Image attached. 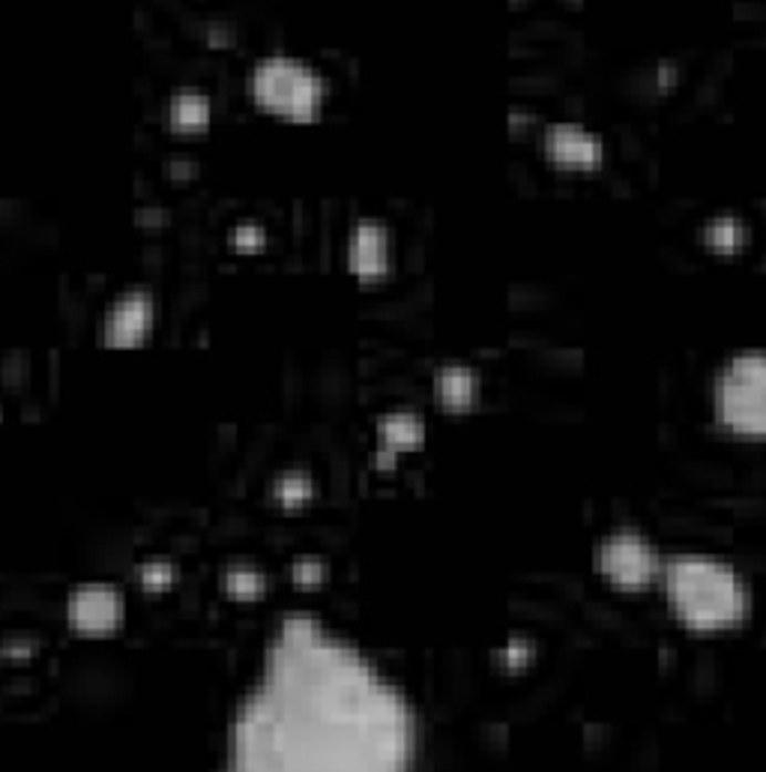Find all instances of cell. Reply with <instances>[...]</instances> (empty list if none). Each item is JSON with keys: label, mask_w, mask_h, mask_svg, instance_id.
Returning a JSON list of instances; mask_svg holds the SVG:
<instances>
[{"label": "cell", "mask_w": 766, "mask_h": 772, "mask_svg": "<svg viewBox=\"0 0 766 772\" xmlns=\"http://www.w3.org/2000/svg\"><path fill=\"white\" fill-rule=\"evenodd\" d=\"M314 480L309 471H300V467H291V471H282L276 480H272V501L279 503L282 509H306L314 497Z\"/></svg>", "instance_id": "5bb4252c"}, {"label": "cell", "mask_w": 766, "mask_h": 772, "mask_svg": "<svg viewBox=\"0 0 766 772\" xmlns=\"http://www.w3.org/2000/svg\"><path fill=\"white\" fill-rule=\"evenodd\" d=\"M659 590L676 626L697 638L739 632L755 614V587L748 575L716 554H671Z\"/></svg>", "instance_id": "7a4b0ae2"}, {"label": "cell", "mask_w": 766, "mask_h": 772, "mask_svg": "<svg viewBox=\"0 0 766 772\" xmlns=\"http://www.w3.org/2000/svg\"><path fill=\"white\" fill-rule=\"evenodd\" d=\"M219 772H425L423 712L351 632L291 608L234 698Z\"/></svg>", "instance_id": "6da1fadb"}, {"label": "cell", "mask_w": 766, "mask_h": 772, "mask_svg": "<svg viewBox=\"0 0 766 772\" xmlns=\"http://www.w3.org/2000/svg\"><path fill=\"white\" fill-rule=\"evenodd\" d=\"M228 240H231L234 251L252 255V251H261L267 246V231H263V225H258V222H240V225H234Z\"/></svg>", "instance_id": "e0dca14e"}, {"label": "cell", "mask_w": 766, "mask_h": 772, "mask_svg": "<svg viewBox=\"0 0 766 772\" xmlns=\"http://www.w3.org/2000/svg\"><path fill=\"white\" fill-rule=\"evenodd\" d=\"M701 240L713 251L731 255V251H739L748 243V225L734 219V216H718V219L706 222Z\"/></svg>", "instance_id": "9a60e30c"}, {"label": "cell", "mask_w": 766, "mask_h": 772, "mask_svg": "<svg viewBox=\"0 0 766 772\" xmlns=\"http://www.w3.org/2000/svg\"><path fill=\"white\" fill-rule=\"evenodd\" d=\"M323 563L321 560H297V581L306 587L323 584Z\"/></svg>", "instance_id": "ac0fdd59"}, {"label": "cell", "mask_w": 766, "mask_h": 772, "mask_svg": "<svg viewBox=\"0 0 766 772\" xmlns=\"http://www.w3.org/2000/svg\"><path fill=\"white\" fill-rule=\"evenodd\" d=\"M428 425L416 411L383 413L374 425V462L381 467H395L402 455L423 450Z\"/></svg>", "instance_id": "30bf717a"}, {"label": "cell", "mask_w": 766, "mask_h": 772, "mask_svg": "<svg viewBox=\"0 0 766 772\" xmlns=\"http://www.w3.org/2000/svg\"><path fill=\"white\" fill-rule=\"evenodd\" d=\"M344 264L353 279L372 281L386 279L395 267V240L390 225L381 219H360L344 243Z\"/></svg>", "instance_id": "ba28073f"}, {"label": "cell", "mask_w": 766, "mask_h": 772, "mask_svg": "<svg viewBox=\"0 0 766 772\" xmlns=\"http://www.w3.org/2000/svg\"><path fill=\"white\" fill-rule=\"evenodd\" d=\"M542 151L557 168L593 171L605 159V147L593 132L578 123H555L542 135Z\"/></svg>", "instance_id": "9c48e42d"}, {"label": "cell", "mask_w": 766, "mask_h": 772, "mask_svg": "<svg viewBox=\"0 0 766 772\" xmlns=\"http://www.w3.org/2000/svg\"><path fill=\"white\" fill-rule=\"evenodd\" d=\"M174 578H177V569H174L172 560H162V557H153V560H144L138 566V584L144 590L162 593L172 590Z\"/></svg>", "instance_id": "2e32d148"}, {"label": "cell", "mask_w": 766, "mask_h": 772, "mask_svg": "<svg viewBox=\"0 0 766 772\" xmlns=\"http://www.w3.org/2000/svg\"><path fill=\"white\" fill-rule=\"evenodd\" d=\"M716 425L736 441H766V353H736L716 374Z\"/></svg>", "instance_id": "277c9868"}, {"label": "cell", "mask_w": 766, "mask_h": 772, "mask_svg": "<svg viewBox=\"0 0 766 772\" xmlns=\"http://www.w3.org/2000/svg\"><path fill=\"white\" fill-rule=\"evenodd\" d=\"M267 575L258 563H246L237 560L231 566H225L222 575H219V590H222L225 599H231L237 605H249V603H261L267 596Z\"/></svg>", "instance_id": "4fadbf2b"}, {"label": "cell", "mask_w": 766, "mask_h": 772, "mask_svg": "<svg viewBox=\"0 0 766 772\" xmlns=\"http://www.w3.org/2000/svg\"><path fill=\"white\" fill-rule=\"evenodd\" d=\"M159 323V302L147 288L117 294L100 321V344L112 351H132L151 341Z\"/></svg>", "instance_id": "52a82bcc"}, {"label": "cell", "mask_w": 766, "mask_h": 772, "mask_svg": "<svg viewBox=\"0 0 766 772\" xmlns=\"http://www.w3.org/2000/svg\"><path fill=\"white\" fill-rule=\"evenodd\" d=\"M165 114L174 132H201L213 121V100L201 88H180L172 93Z\"/></svg>", "instance_id": "7c38bea8"}, {"label": "cell", "mask_w": 766, "mask_h": 772, "mask_svg": "<svg viewBox=\"0 0 766 772\" xmlns=\"http://www.w3.org/2000/svg\"><path fill=\"white\" fill-rule=\"evenodd\" d=\"M246 84L258 109L291 123L314 121L330 100V81L323 79L321 70L288 51L258 58Z\"/></svg>", "instance_id": "3957f363"}, {"label": "cell", "mask_w": 766, "mask_h": 772, "mask_svg": "<svg viewBox=\"0 0 766 772\" xmlns=\"http://www.w3.org/2000/svg\"><path fill=\"white\" fill-rule=\"evenodd\" d=\"M434 404L446 413H470L483 399V381L470 366L449 362L434 371L432 378Z\"/></svg>", "instance_id": "8fae6325"}, {"label": "cell", "mask_w": 766, "mask_h": 772, "mask_svg": "<svg viewBox=\"0 0 766 772\" xmlns=\"http://www.w3.org/2000/svg\"><path fill=\"white\" fill-rule=\"evenodd\" d=\"M63 622L72 635L102 641L112 638L126 622V593L112 581H84L66 593Z\"/></svg>", "instance_id": "8992f818"}, {"label": "cell", "mask_w": 766, "mask_h": 772, "mask_svg": "<svg viewBox=\"0 0 766 772\" xmlns=\"http://www.w3.org/2000/svg\"><path fill=\"white\" fill-rule=\"evenodd\" d=\"M667 554L659 552L646 533L635 527H617L596 542L593 569L599 581L623 596H641L662 581Z\"/></svg>", "instance_id": "5b68a950"}]
</instances>
